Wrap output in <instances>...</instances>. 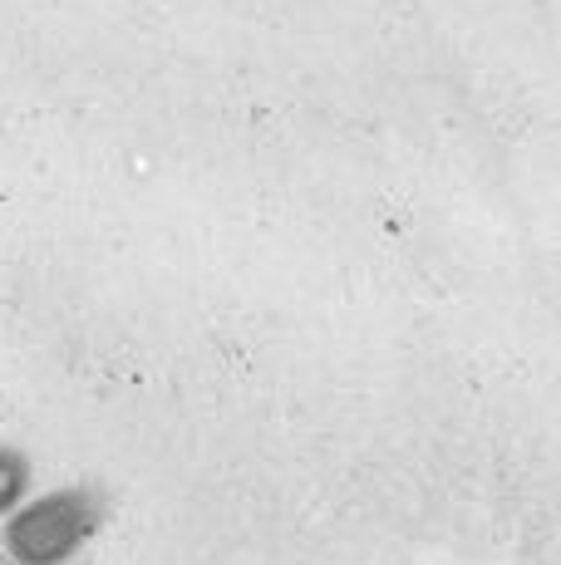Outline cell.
<instances>
[{"label": "cell", "mask_w": 561, "mask_h": 565, "mask_svg": "<svg viewBox=\"0 0 561 565\" xmlns=\"http://www.w3.org/2000/svg\"><path fill=\"white\" fill-rule=\"evenodd\" d=\"M104 526V497L89 487L30 492L0 521V551L10 565H64L74 561Z\"/></svg>", "instance_id": "1"}, {"label": "cell", "mask_w": 561, "mask_h": 565, "mask_svg": "<svg viewBox=\"0 0 561 565\" xmlns=\"http://www.w3.org/2000/svg\"><path fill=\"white\" fill-rule=\"evenodd\" d=\"M30 487H35V462L20 448H0V521L25 502Z\"/></svg>", "instance_id": "2"}, {"label": "cell", "mask_w": 561, "mask_h": 565, "mask_svg": "<svg viewBox=\"0 0 561 565\" xmlns=\"http://www.w3.org/2000/svg\"><path fill=\"white\" fill-rule=\"evenodd\" d=\"M0 565H10V561H0Z\"/></svg>", "instance_id": "3"}]
</instances>
